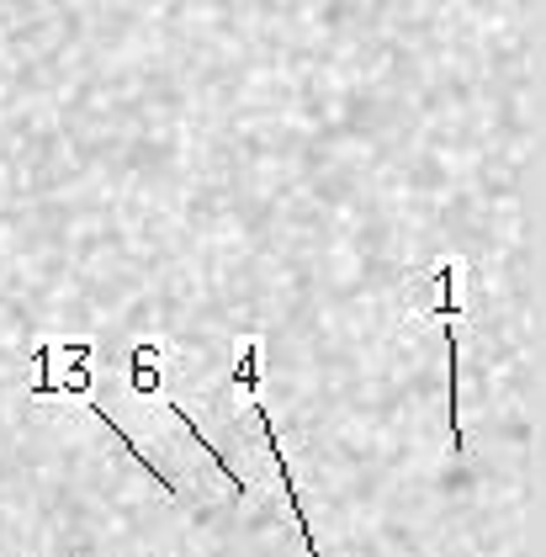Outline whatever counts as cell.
<instances>
[{
  "label": "cell",
  "instance_id": "1",
  "mask_svg": "<svg viewBox=\"0 0 546 557\" xmlns=\"http://www.w3.org/2000/svg\"><path fill=\"white\" fill-rule=\"evenodd\" d=\"M255 414H260V430L271 435V462H276V472H282V488H287V499H293V520H297V531H302V542H308V557H324V547L313 542V520H308V510H302V494H297L293 472H287V457H282V435H276V420H271L265 409H255Z\"/></svg>",
  "mask_w": 546,
  "mask_h": 557
},
{
  "label": "cell",
  "instance_id": "2",
  "mask_svg": "<svg viewBox=\"0 0 546 557\" xmlns=\"http://www.w3.org/2000/svg\"><path fill=\"white\" fill-rule=\"evenodd\" d=\"M462 287H467V260H440L435 265V302H430V313L457 319L462 313Z\"/></svg>",
  "mask_w": 546,
  "mask_h": 557
},
{
  "label": "cell",
  "instance_id": "3",
  "mask_svg": "<svg viewBox=\"0 0 546 557\" xmlns=\"http://www.w3.org/2000/svg\"><path fill=\"white\" fill-rule=\"evenodd\" d=\"M127 387L138 398L160 393V341H138L133 345V372H127Z\"/></svg>",
  "mask_w": 546,
  "mask_h": 557
},
{
  "label": "cell",
  "instance_id": "4",
  "mask_svg": "<svg viewBox=\"0 0 546 557\" xmlns=\"http://www.w3.org/2000/svg\"><path fill=\"white\" fill-rule=\"evenodd\" d=\"M234 383L245 393H260V341H245L239 345V367H234Z\"/></svg>",
  "mask_w": 546,
  "mask_h": 557
}]
</instances>
